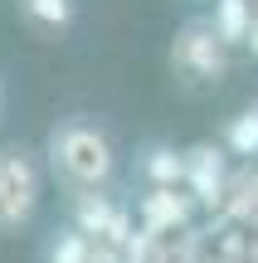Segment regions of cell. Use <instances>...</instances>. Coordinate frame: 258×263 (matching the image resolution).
<instances>
[{"mask_svg":"<svg viewBox=\"0 0 258 263\" xmlns=\"http://www.w3.org/2000/svg\"><path fill=\"white\" fill-rule=\"evenodd\" d=\"M44 166H49V176L68 190V200L97 195V190H107L112 176H117V146L93 117L73 112V117H58V122L49 127Z\"/></svg>","mask_w":258,"mask_h":263,"instance_id":"1","label":"cell"},{"mask_svg":"<svg viewBox=\"0 0 258 263\" xmlns=\"http://www.w3.org/2000/svg\"><path fill=\"white\" fill-rule=\"evenodd\" d=\"M229 68H234V49L214 34L210 15H185L175 25V34H171V73L185 88H195V93L224 88L229 83Z\"/></svg>","mask_w":258,"mask_h":263,"instance_id":"2","label":"cell"},{"mask_svg":"<svg viewBox=\"0 0 258 263\" xmlns=\"http://www.w3.org/2000/svg\"><path fill=\"white\" fill-rule=\"evenodd\" d=\"M44 205V161L29 141L0 146V239H15L34 224Z\"/></svg>","mask_w":258,"mask_h":263,"instance_id":"3","label":"cell"},{"mask_svg":"<svg viewBox=\"0 0 258 263\" xmlns=\"http://www.w3.org/2000/svg\"><path fill=\"white\" fill-rule=\"evenodd\" d=\"M185 190L200 200V210H214L229 200V151L214 141H195L185 151Z\"/></svg>","mask_w":258,"mask_h":263,"instance_id":"4","label":"cell"},{"mask_svg":"<svg viewBox=\"0 0 258 263\" xmlns=\"http://www.w3.org/2000/svg\"><path fill=\"white\" fill-rule=\"evenodd\" d=\"M195 210H200V200L190 190H146L136 200V224H142V234L161 239L171 229H185L195 219Z\"/></svg>","mask_w":258,"mask_h":263,"instance_id":"5","label":"cell"},{"mask_svg":"<svg viewBox=\"0 0 258 263\" xmlns=\"http://www.w3.org/2000/svg\"><path fill=\"white\" fill-rule=\"evenodd\" d=\"M136 171L146 190H185V151H175L171 141H146L136 151Z\"/></svg>","mask_w":258,"mask_h":263,"instance_id":"6","label":"cell"},{"mask_svg":"<svg viewBox=\"0 0 258 263\" xmlns=\"http://www.w3.org/2000/svg\"><path fill=\"white\" fill-rule=\"evenodd\" d=\"M15 15L34 29L39 39H58L73 29L78 20V0H15Z\"/></svg>","mask_w":258,"mask_h":263,"instance_id":"7","label":"cell"},{"mask_svg":"<svg viewBox=\"0 0 258 263\" xmlns=\"http://www.w3.org/2000/svg\"><path fill=\"white\" fill-rule=\"evenodd\" d=\"M253 10L258 0H210V25L229 49H249L253 34Z\"/></svg>","mask_w":258,"mask_h":263,"instance_id":"8","label":"cell"},{"mask_svg":"<svg viewBox=\"0 0 258 263\" xmlns=\"http://www.w3.org/2000/svg\"><path fill=\"white\" fill-rule=\"evenodd\" d=\"M220 146L229 151V156H239V161H253L258 156V98H253V103H244L239 112L224 122Z\"/></svg>","mask_w":258,"mask_h":263,"instance_id":"9","label":"cell"},{"mask_svg":"<svg viewBox=\"0 0 258 263\" xmlns=\"http://www.w3.org/2000/svg\"><path fill=\"white\" fill-rule=\"evenodd\" d=\"M93 249H97L93 239H88V234H78V229L68 224V229H58V234L49 239L44 263H88V258H93Z\"/></svg>","mask_w":258,"mask_h":263,"instance_id":"10","label":"cell"},{"mask_svg":"<svg viewBox=\"0 0 258 263\" xmlns=\"http://www.w3.org/2000/svg\"><path fill=\"white\" fill-rule=\"evenodd\" d=\"M88 263H122V254H117V249H107V244H97Z\"/></svg>","mask_w":258,"mask_h":263,"instance_id":"11","label":"cell"},{"mask_svg":"<svg viewBox=\"0 0 258 263\" xmlns=\"http://www.w3.org/2000/svg\"><path fill=\"white\" fill-rule=\"evenodd\" d=\"M249 54L258 59V10H253V34H249Z\"/></svg>","mask_w":258,"mask_h":263,"instance_id":"12","label":"cell"},{"mask_svg":"<svg viewBox=\"0 0 258 263\" xmlns=\"http://www.w3.org/2000/svg\"><path fill=\"white\" fill-rule=\"evenodd\" d=\"M0 122H5V73H0Z\"/></svg>","mask_w":258,"mask_h":263,"instance_id":"13","label":"cell"},{"mask_svg":"<svg viewBox=\"0 0 258 263\" xmlns=\"http://www.w3.org/2000/svg\"><path fill=\"white\" fill-rule=\"evenodd\" d=\"M253 185H258V171H253Z\"/></svg>","mask_w":258,"mask_h":263,"instance_id":"14","label":"cell"}]
</instances>
